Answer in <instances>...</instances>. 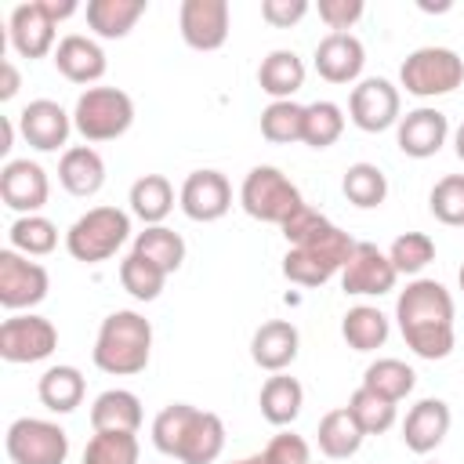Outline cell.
<instances>
[{"label":"cell","mask_w":464,"mask_h":464,"mask_svg":"<svg viewBox=\"0 0 464 464\" xmlns=\"http://www.w3.org/2000/svg\"><path fill=\"white\" fill-rule=\"evenodd\" d=\"M257 83L272 102H290L304 87V62L290 47H276L257 65Z\"/></svg>","instance_id":"25"},{"label":"cell","mask_w":464,"mask_h":464,"mask_svg":"<svg viewBox=\"0 0 464 464\" xmlns=\"http://www.w3.org/2000/svg\"><path fill=\"white\" fill-rule=\"evenodd\" d=\"M58 348V330L51 319L18 312L0 323V359L4 362H44Z\"/></svg>","instance_id":"12"},{"label":"cell","mask_w":464,"mask_h":464,"mask_svg":"<svg viewBox=\"0 0 464 464\" xmlns=\"http://www.w3.org/2000/svg\"><path fill=\"white\" fill-rule=\"evenodd\" d=\"M239 207L254 218V221H265V225H283L294 210L304 207L297 185L272 163H261V167H250L243 185H239Z\"/></svg>","instance_id":"8"},{"label":"cell","mask_w":464,"mask_h":464,"mask_svg":"<svg viewBox=\"0 0 464 464\" xmlns=\"http://www.w3.org/2000/svg\"><path fill=\"white\" fill-rule=\"evenodd\" d=\"M301 127H304V105L290 102H272L261 109V138L272 145H290L301 141Z\"/></svg>","instance_id":"40"},{"label":"cell","mask_w":464,"mask_h":464,"mask_svg":"<svg viewBox=\"0 0 464 464\" xmlns=\"http://www.w3.org/2000/svg\"><path fill=\"white\" fill-rule=\"evenodd\" d=\"M446 138H450V120L442 109L431 105L410 109L395 127V145L410 160H431L446 145Z\"/></svg>","instance_id":"18"},{"label":"cell","mask_w":464,"mask_h":464,"mask_svg":"<svg viewBox=\"0 0 464 464\" xmlns=\"http://www.w3.org/2000/svg\"><path fill=\"white\" fill-rule=\"evenodd\" d=\"M51 290V276L40 261H29L18 250H0V304L7 312L36 308Z\"/></svg>","instance_id":"13"},{"label":"cell","mask_w":464,"mask_h":464,"mask_svg":"<svg viewBox=\"0 0 464 464\" xmlns=\"http://www.w3.org/2000/svg\"><path fill=\"white\" fill-rule=\"evenodd\" d=\"M428 210L450 228H464V174H446L428 192Z\"/></svg>","instance_id":"43"},{"label":"cell","mask_w":464,"mask_h":464,"mask_svg":"<svg viewBox=\"0 0 464 464\" xmlns=\"http://www.w3.org/2000/svg\"><path fill=\"white\" fill-rule=\"evenodd\" d=\"M261 453H265L268 464H312V450H308V442H304L301 435H294V431H279V435H272L268 446H265Z\"/></svg>","instance_id":"45"},{"label":"cell","mask_w":464,"mask_h":464,"mask_svg":"<svg viewBox=\"0 0 464 464\" xmlns=\"http://www.w3.org/2000/svg\"><path fill=\"white\" fill-rule=\"evenodd\" d=\"M58 181H62V188L69 196L91 199L105 185V160L91 145H69L62 152V160H58Z\"/></svg>","instance_id":"24"},{"label":"cell","mask_w":464,"mask_h":464,"mask_svg":"<svg viewBox=\"0 0 464 464\" xmlns=\"http://www.w3.org/2000/svg\"><path fill=\"white\" fill-rule=\"evenodd\" d=\"M134 123V98L120 87H87L72 105V127L83 141H116Z\"/></svg>","instance_id":"7"},{"label":"cell","mask_w":464,"mask_h":464,"mask_svg":"<svg viewBox=\"0 0 464 464\" xmlns=\"http://www.w3.org/2000/svg\"><path fill=\"white\" fill-rule=\"evenodd\" d=\"M257 406H261V417L272 424V428H286L297 420L301 406H304V388L297 377L290 373H272L265 384H261V395H257Z\"/></svg>","instance_id":"28"},{"label":"cell","mask_w":464,"mask_h":464,"mask_svg":"<svg viewBox=\"0 0 464 464\" xmlns=\"http://www.w3.org/2000/svg\"><path fill=\"white\" fill-rule=\"evenodd\" d=\"M453 152H457V160L464 163V123L453 130Z\"/></svg>","instance_id":"49"},{"label":"cell","mask_w":464,"mask_h":464,"mask_svg":"<svg viewBox=\"0 0 464 464\" xmlns=\"http://www.w3.org/2000/svg\"><path fill=\"white\" fill-rule=\"evenodd\" d=\"M457 308H453V294L439 283V279H410L406 290H399L395 297V323L399 334L406 341V348L420 359H446L457 344V330H453Z\"/></svg>","instance_id":"1"},{"label":"cell","mask_w":464,"mask_h":464,"mask_svg":"<svg viewBox=\"0 0 464 464\" xmlns=\"http://www.w3.org/2000/svg\"><path fill=\"white\" fill-rule=\"evenodd\" d=\"M312 62L326 83H359L362 65H366V47L352 33H326L315 44Z\"/></svg>","instance_id":"20"},{"label":"cell","mask_w":464,"mask_h":464,"mask_svg":"<svg viewBox=\"0 0 464 464\" xmlns=\"http://www.w3.org/2000/svg\"><path fill=\"white\" fill-rule=\"evenodd\" d=\"M341 192L352 207L359 210H373L388 199V178L377 163H352L341 178Z\"/></svg>","instance_id":"34"},{"label":"cell","mask_w":464,"mask_h":464,"mask_svg":"<svg viewBox=\"0 0 464 464\" xmlns=\"http://www.w3.org/2000/svg\"><path fill=\"white\" fill-rule=\"evenodd\" d=\"M18 87H22V76H18L14 62L4 58V62H0V102H11V98L18 94Z\"/></svg>","instance_id":"48"},{"label":"cell","mask_w":464,"mask_h":464,"mask_svg":"<svg viewBox=\"0 0 464 464\" xmlns=\"http://www.w3.org/2000/svg\"><path fill=\"white\" fill-rule=\"evenodd\" d=\"M450 424H453V413L442 399H417L410 410H406V420H402V442L410 453L424 457L431 450L442 446V439L450 435Z\"/></svg>","instance_id":"21"},{"label":"cell","mask_w":464,"mask_h":464,"mask_svg":"<svg viewBox=\"0 0 464 464\" xmlns=\"http://www.w3.org/2000/svg\"><path fill=\"white\" fill-rule=\"evenodd\" d=\"M399 272L392 265V257L384 250H377L373 243H355L352 257L341 268V290L352 297H381L395 286Z\"/></svg>","instance_id":"15"},{"label":"cell","mask_w":464,"mask_h":464,"mask_svg":"<svg viewBox=\"0 0 464 464\" xmlns=\"http://www.w3.org/2000/svg\"><path fill=\"white\" fill-rule=\"evenodd\" d=\"M388 334H392V323H388V315H384L381 308H373V304H355V308H348L344 319H341V337H344L348 348H355V352H373V348H381V344L388 341Z\"/></svg>","instance_id":"32"},{"label":"cell","mask_w":464,"mask_h":464,"mask_svg":"<svg viewBox=\"0 0 464 464\" xmlns=\"http://www.w3.org/2000/svg\"><path fill=\"white\" fill-rule=\"evenodd\" d=\"M91 428L94 431H130L141 428V399L127 388H109L91 402Z\"/></svg>","instance_id":"26"},{"label":"cell","mask_w":464,"mask_h":464,"mask_svg":"<svg viewBox=\"0 0 464 464\" xmlns=\"http://www.w3.org/2000/svg\"><path fill=\"white\" fill-rule=\"evenodd\" d=\"M457 283H460V290H464V265H460V272H457Z\"/></svg>","instance_id":"51"},{"label":"cell","mask_w":464,"mask_h":464,"mask_svg":"<svg viewBox=\"0 0 464 464\" xmlns=\"http://www.w3.org/2000/svg\"><path fill=\"white\" fill-rule=\"evenodd\" d=\"M232 464H268L265 453H254V457H243V460H232Z\"/></svg>","instance_id":"50"},{"label":"cell","mask_w":464,"mask_h":464,"mask_svg":"<svg viewBox=\"0 0 464 464\" xmlns=\"http://www.w3.org/2000/svg\"><path fill=\"white\" fill-rule=\"evenodd\" d=\"M7 243H11V250H18L25 257H44L58 246V225L44 214H22L7 228Z\"/></svg>","instance_id":"35"},{"label":"cell","mask_w":464,"mask_h":464,"mask_svg":"<svg viewBox=\"0 0 464 464\" xmlns=\"http://www.w3.org/2000/svg\"><path fill=\"white\" fill-rule=\"evenodd\" d=\"M91 359L109 377H134L152 359V323L134 308H116L102 319Z\"/></svg>","instance_id":"3"},{"label":"cell","mask_w":464,"mask_h":464,"mask_svg":"<svg viewBox=\"0 0 464 464\" xmlns=\"http://www.w3.org/2000/svg\"><path fill=\"white\" fill-rule=\"evenodd\" d=\"M127 203H130V214L145 225H163L167 214L174 210V185L163 178V174H141L130 192H127Z\"/></svg>","instance_id":"31"},{"label":"cell","mask_w":464,"mask_h":464,"mask_svg":"<svg viewBox=\"0 0 464 464\" xmlns=\"http://www.w3.org/2000/svg\"><path fill=\"white\" fill-rule=\"evenodd\" d=\"M297 352H301V334L290 319H268L250 337V359L268 373H283L297 359Z\"/></svg>","instance_id":"23"},{"label":"cell","mask_w":464,"mask_h":464,"mask_svg":"<svg viewBox=\"0 0 464 464\" xmlns=\"http://www.w3.org/2000/svg\"><path fill=\"white\" fill-rule=\"evenodd\" d=\"M308 0H261V18L276 29H290L308 14Z\"/></svg>","instance_id":"47"},{"label":"cell","mask_w":464,"mask_h":464,"mask_svg":"<svg viewBox=\"0 0 464 464\" xmlns=\"http://www.w3.org/2000/svg\"><path fill=\"white\" fill-rule=\"evenodd\" d=\"M4 450L14 464H65L69 435L62 424L44 417H18L4 435Z\"/></svg>","instance_id":"10"},{"label":"cell","mask_w":464,"mask_h":464,"mask_svg":"<svg viewBox=\"0 0 464 464\" xmlns=\"http://www.w3.org/2000/svg\"><path fill=\"white\" fill-rule=\"evenodd\" d=\"M228 0H185L178 11L181 40L192 51H221L228 40Z\"/></svg>","instance_id":"16"},{"label":"cell","mask_w":464,"mask_h":464,"mask_svg":"<svg viewBox=\"0 0 464 464\" xmlns=\"http://www.w3.org/2000/svg\"><path fill=\"white\" fill-rule=\"evenodd\" d=\"M366 431L355 424V417L348 413V406H337L330 413L319 417V428H315V442H319V453L326 460H348L359 453Z\"/></svg>","instance_id":"27"},{"label":"cell","mask_w":464,"mask_h":464,"mask_svg":"<svg viewBox=\"0 0 464 464\" xmlns=\"http://www.w3.org/2000/svg\"><path fill=\"white\" fill-rule=\"evenodd\" d=\"M399 83L413 98H442L464 83V58L453 47H417L402 58Z\"/></svg>","instance_id":"9"},{"label":"cell","mask_w":464,"mask_h":464,"mask_svg":"<svg viewBox=\"0 0 464 464\" xmlns=\"http://www.w3.org/2000/svg\"><path fill=\"white\" fill-rule=\"evenodd\" d=\"M130 239V214L120 207H91L65 232V250L72 261L102 265Z\"/></svg>","instance_id":"4"},{"label":"cell","mask_w":464,"mask_h":464,"mask_svg":"<svg viewBox=\"0 0 464 464\" xmlns=\"http://www.w3.org/2000/svg\"><path fill=\"white\" fill-rule=\"evenodd\" d=\"M413 384H417L413 366H406L402 359H392V355L388 359H373L362 370V388H370V392H377V395H384L392 402H402L413 392Z\"/></svg>","instance_id":"36"},{"label":"cell","mask_w":464,"mask_h":464,"mask_svg":"<svg viewBox=\"0 0 464 464\" xmlns=\"http://www.w3.org/2000/svg\"><path fill=\"white\" fill-rule=\"evenodd\" d=\"M352 250H355V239H352L344 228L330 225L323 236H315V239H308V243L286 250V257H283V276H286L290 283H297V286H308V290H312V286H323V283H330L334 276H341V268H344V261L352 257Z\"/></svg>","instance_id":"5"},{"label":"cell","mask_w":464,"mask_h":464,"mask_svg":"<svg viewBox=\"0 0 464 464\" xmlns=\"http://www.w3.org/2000/svg\"><path fill=\"white\" fill-rule=\"evenodd\" d=\"M80 464H138V435H130V431H94Z\"/></svg>","instance_id":"42"},{"label":"cell","mask_w":464,"mask_h":464,"mask_svg":"<svg viewBox=\"0 0 464 464\" xmlns=\"http://www.w3.org/2000/svg\"><path fill=\"white\" fill-rule=\"evenodd\" d=\"M163 283H167V272H160L152 261H145L141 254H127L120 261V286L134 297V301H156L163 294Z\"/></svg>","instance_id":"41"},{"label":"cell","mask_w":464,"mask_h":464,"mask_svg":"<svg viewBox=\"0 0 464 464\" xmlns=\"http://www.w3.org/2000/svg\"><path fill=\"white\" fill-rule=\"evenodd\" d=\"M14 120H18L22 138H25L33 149H40V152H58V149L69 141V134L76 130V127H72V112H65V109H62L58 102H51V98L29 102Z\"/></svg>","instance_id":"19"},{"label":"cell","mask_w":464,"mask_h":464,"mask_svg":"<svg viewBox=\"0 0 464 464\" xmlns=\"http://www.w3.org/2000/svg\"><path fill=\"white\" fill-rule=\"evenodd\" d=\"M134 254H141L145 261H152L160 272H178L181 261H185V239L167 228V225H145L138 236H134Z\"/></svg>","instance_id":"33"},{"label":"cell","mask_w":464,"mask_h":464,"mask_svg":"<svg viewBox=\"0 0 464 464\" xmlns=\"http://www.w3.org/2000/svg\"><path fill=\"white\" fill-rule=\"evenodd\" d=\"M399 402H392V399H384V395H377V392H370V388H355L352 392V399H348V413L355 417V424L366 431V435H384L392 424H395V417H399V410H395Z\"/></svg>","instance_id":"38"},{"label":"cell","mask_w":464,"mask_h":464,"mask_svg":"<svg viewBox=\"0 0 464 464\" xmlns=\"http://www.w3.org/2000/svg\"><path fill=\"white\" fill-rule=\"evenodd\" d=\"M83 14H87V25L94 36L123 40L145 14V0H91Z\"/></svg>","instance_id":"29"},{"label":"cell","mask_w":464,"mask_h":464,"mask_svg":"<svg viewBox=\"0 0 464 464\" xmlns=\"http://www.w3.org/2000/svg\"><path fill=\"white\" fill-rule=\"evenodd\" d=\"M47 196H51V181H47V170L36 160H7L0 167V199L18 218L22 214H40Z\"/></svg>","instance_id":"17"},{"label":"cell","mask_w":464,"mask_h":464,"mask_svg":"<svg viewBox=\"0 0 464 464\" xmlns=\"http://www.w3.org/2000/svg\"><path fill=\"white\" fill-rule=\"evenodd\" d=\"M348 120L366 130V134H381L388 127H399L402 120V98L399 87L384 76H366L352 87L348 94Z\"/></svg>","instance_id":"11"},{"label":"cell","mask_w":464,"mask_h":464,"mask_svg":"<svg viewBox=\"0 0 464 464\" xmlns=\"http://www.w3.org/2000/svg\"><path fill=\"white\" fill-rule=\"evenodd\" d=\"M388 257H392V265H395L399 276L420 279V272L435 261V239L428 232H402V236L392 239Z\"/></svg>","instance_id":"39"},{"label":"cell","mask_w":464,"mask_h":464,"mask_svg":"<svg viewBox=\"0 0 464 464\" xmlns=\"http://www.w3.org/2000/svg\"><path fill=\"white\" fill-rule=\"evenodd\" d=\"M80 11L76 0H29V4H18L7 18V36H11V47L22 54V58H44V54H54V29L58 22L72 18Z\"/></svg>","instance_id":"6"},{"label":"cell","mask_w":464,"mask_h":464,"mask_svg":"<svg viewBox=\"0 0 464 464\" xmlns=\"http://www.w3.org/2000/svg\"><path fill=\"white\" fill-rule=\"evenodd\" d=\"M87 381L76 366H47L36 381V395L51 413H72L83 402Z\"/></svg>","instance_id":"30"},{"label":"cell","mask_w":464,"mask_h":464,"mask_svg":"<svg viewBox=\"0 0 464 464\" xmlns=\"http://www.w3.org/2000/svg\"><path fill=\"white\" fill-rule=\"evenodd\" d=\"M152 446L181 464H214L225 450V420L192 402H170L152 420Z\"/></svg>","instance_id":"2"},{"label":"cell","mask_w":464,"mask_h":464,"mask_svg":"<svg viewBox=\"0 0 464 464\" xmlns=\"http://www.w3.org/2000/svg\"><path fill=\"white\" fill-rule=\"evenodd\" d=\"M51 62H54V69L69 83H98L105 76V69H109L102 44L91 40V36H83V33L62 36L58 47H54V54H51Z\"/></svg>","instance_id":"22"},{"label":"cell","mask_w":464,"mask_h":464,"mask_svg":"<svg viewBox=\"0 0 464 464\" xmlns=\"http://www.w3.org/2000/svg\"><path fill=\"white\" fill-rule=\"evenodd\" d=\"M315 11H319V18L326 22L330 33H348V29L362 18L366 4H362V0H319Z\"/></svg>","instance_id":"46"},{"label":"cell","mask_w":464,"mask_h":464,"mask_svg":"<svg viewBox=\"0 0 464 464\" xmlns=\"http://www.w3.org/2000/svg\"><path fill=\"white\" fill-rule=\"evenodd\" d=\"M178 207L188 221H199V225H210V221H221L232 207V185L221 170H192L185 181H181V192H178Z\"/></svg>","instance_id":"14"},{"label":"cell","mask_w":464,"mask_h":464,"mask_svg":"<svg viewBox=\"0 0 464 464\" xmlns=\"http://www.w3.org/2000/svg\"><path fill=\"white\" fill-rule=\"evenodd\" d=\"M334 221L330 218H323L315 207H301V210H294L279 228H283V239H286V246H301V243H308V239H315V236H323L326 228H330Z\"/></svg>","instance_id":"44"},{"label":"cell","mask_w":464,"mask_h":464,"mask_svg":"<svg viewBox=\"0 0 464 464\" xmlns=\"http://www.w3.org/2000/svg\"><path fill=\"white\" fill-rule=\"evenodd\" d=\"M344 134V109L337 102H312L304 105V127H301V141L308 149H330L337 138Z\"/></svg>","instance_id":"37"}]
</instances>
